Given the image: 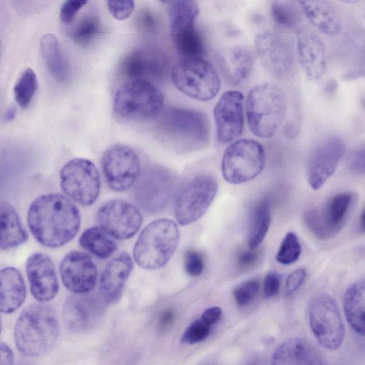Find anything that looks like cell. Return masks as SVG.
Segmentation results:
<instances>
[{
  "label": "cell",
  "mask_w": 365,
  "mask_h": 365,
  "mask_svg": "<svg viewBox=\"0 0 365 365\" xmlns=\"http://www.w3.org/2000/svg\"><path fill=\"white\" fill-rule=\"evenodd\" d=\"M27 222L34 238L51 248L63 246L77 235L81 215L69 198L58 193L36 197L30 205Z\"/></svg>",
  "instance_id": "6da1fadb"
},
{
  "label": "cell",
  "mask_w": 365,
  "mask_h": 365,
  "mask_svg": "<svg viewBox=\"0 0 365 365\" xmlns=\"http://www.w3.org/2000/svg\"><path fill=\"white\" fill-rule=\"evenodd\" d=\"M60 327L54 309L39 302L20 314L14 329L16 346L24 355L36 357L48 353L56 344Z\"/></svg>",
  "instance_id": "7a4b0ae2"
},
{
  "label": "cell",
  "mask_w": 365,
  "mask_h": 365,
  "mask_svg": "<svg viewBox=\"0 0 365 365\" xmlns=\"http://www.w3.org/2000/svg\"><path fill=\"white\" fill-rule=\"evenodd\" d=\"M157 125L163 138L180 152L196 150L209 143L210 121L201 111L170 107L159 115Z\"/></svg>",
  "instance_id": "3957f363"
},
{
  "label": "cell",
  "mask_w": 365,
  "mask_h": 365,
  "mask_svg": "<svg viewBox=\"0 0 365 365\" xmlns=\"http://www.w3.org/2000/svg\"><path fill=\"white\" fill-rule=\"evenodd\" d=\"M287 110L286 96L276 84L264 82L252 87L245 101L249 128L257 137L268 138L279 130Z\"/></svg>",
  "instance_id": "277c9868"
},
{
  "label": "cell",
  "mask_w": 365,
  "mask_h": 365,
  "mask_svg": "<svg viewBox=\"0 0 365 365\" xmlns=\"http://www.w3.org/2000/svg\"><path fill=\"white\" fill-rule=\"evenodd\" d=\"M178 240L179 230L175 222L169 219L155 220L139 235L133 247V258L143 269H158L171 258Z\"/></svg>",
  "instance_id": "5b68a950"
},
{
  "label": "cell",
  "mask_w": 365,
  "mask_h": 365,
  "mask_svg": "<svg viewBox=\"0 0 365 365\" xmlns=\"http://www.w3.org/2000/svg\"><path fill=\"white\" fill-rule=\"evenodd\" d=\"M163 105V94L152 82L130 80L116 91L113 111L120 120L141 121L159 116Z\"/></svg>",
  "instance_id": "8992f818"
},
{
  "label": "cell",
  "mask_w": 365,
  "mask_h": 365,
  "mask_svg": "<svg viewBox=\"0 0 365 365\" xmlns=\"http://www.w3.org/2000/svg\"><path fill=\"white\" fill-rule=\"evenodd\" d=\"M171 81L185 96L200 101L214 98L220 89L216 69L203 58H182L171 68Z\"/></svg>",
  "instance_id": "52a82bcc"
},
{
  "label": "cell",
  "mask_w": 365,
  "mask_h": 365,
  "mask_svg": "<svg viewBox=\"0 0 365 365\" xmlns=\"http://www.w3.org/2000/svg\"><path fill=\"white\" fill-rule=\"evenodd\" d=\"M356 202L355 193L336 194L324 202L307 210L304 221L308 229L320 240L336 236L346 224Z\"/></svg>",
  "instance_id": "ba28073f"
},
{
  "label": "cell",
  "mask_w": 365,
  "mask_h": 365,
  "mask_svg": "<svg viewBox=\"0 0 365 365\" xmlns=\"http://www.w3.org/2000/svg\"><path fill=\"white\" fill-rule=\"evenodd\" d=\"M264 164V149L258 141L238 139L233 141L223 153L222 173L229 183L240 184L257 177Z\"/></svg>",
  "instance_id": "9c48e42d"
},
{
  "label": "cell",
  "mask_w": 365,
  "mask_h": 365,
  "mask_svg": "<svg viewBox=\"0 0 365 365\" xmlns=\"http://www.w3.org/2000/svg\"><path fill=\"white\" fill-rule=\"evenodd\" d=\"M311 330L319 344L325 349H339L344 341L345 328L335 299L328 294L315 297L308 310Z\"/></svg>",
  "instance_id": "30bf717a"
},
{
  "label": "cell",
  "mask_w": 365,
  "mask_h": 365,
  "mask_svg": "<svg viewBox=\"0 0 365 365\" xmlns=\"http://www.w3.org/2000/svg\"><path fill=\"white\" fill-rule=\"evenodd\" d=\"M176 187L173 174L168 169L153 165L140 173L134 183L135 200L145 211L155 213L171 200Z\"/></svg>",
  "instance_id": "8fae6325"
},
{
  "label": "cell",
  "mask_w": 365,
  "mask_h": 365,
  "mask_svg": "<svg viewBox=\"0 0 365 365\" xmlns=\"http://www.w3.org/2000/svg\"><path fill=\"white\" fill-rule=\"evenodd\" d=\"M60 180L64 194L81 205H92L98 197L100 175L88 159L78 158L67 162L61 170Z\"/></svg>",
  "instance_id": "7c38bea8"
},
{
  "label": "cell",
  "mask_w": 365,
  "mask_h": 365,
  "mask_svg": "<svg viewBox=\"0 0 365 365\" xmlns=\"http://www.w3.org/2000/svg\"><path fill=\"white\" fill-rule=\"evenodd\" d=\"M256 54L263 68L277 78H286L295 67L296 52L292 41L277 32H262L255 38Z\"/></svg>",
  "instance_id": "4fadbf2b"
},
{
  "label": "cell",
  "mask_w": 365,
  "mask_h": 365,
  "mask_svg": "<svg viewBox=\"0 0 365 365\" xmlns=\"http://www.w3.org/2000/svg\"><path fill=\"white\" fill-rule=\"evenodd\" d=\"M218 189L217 180L209 175H199L191 179L178 193L175 215L181 225L199 220L207 211Z\"/></svg>",
  "instance_id": "5bb4252c"
},
{
  "label": "cell",
  "mask_w": 365,
  "mask_h": 365,
  "mask_svg": "<svg viewBox=\"0 0 365 365\" xmlns=\"http://www.w3.org/2000/svg\"><path fill=\"white\" fill-rule=\"evenodd\" d=\"M102 168L109 187L115 192L128 190L140 173L138 155L123 145H113L105 152Z\"/></svg>",
  "instance_id": "9a60e30c"
},
{
  "label": "cell",
  "mask_w": 365,
  "mask_h": 365,
  "mask_svg": "<svg viewBox=\"0 0 365 365\" xmlns=\"http://www.w3.org/2000/svg\"><path fill=\"white\" fill-rule=\"evenodd\" d=\"M100 227L111 237L126 240L134 236L142 224V215L133 204L119 199L102 205L96 215Z\"/></svg>",
  "instance_id": "2e32d148"
},
{
  "label": "cell",
  "mask_w": 365,
  "mask_h": 365,
  "mask_svg": "<svg viewBox=\"0 0 365 365\" xmlns=\"http://www.w3.org/2000/svg\"><path fill=\"white\" fill-rule=\"evenodd\" d=\"M170 62L161 48L148 46L128 53L120 64V71L130 80L160 79L168 73Z\"/></svg>",
  "instance_id": "e0dca14e"
},
{
  "label": "cell",
  "mask_w": 365,
  "mask_h": 365,
  "mask_svg": "<svg viewBox=\"0 0 365 365\" xmlns=\"http://www.w3.org/2000/svg\"><path fill=\"white\" fill-rule=\"evenodd\" d=\"M107 304L100 294L88 292L69 296L63 308L66 327L78 333L92 330L101 320Z\"/></svg>",
  "instance_id": "ac0fdd59"
},
{
  "label": "cell",
  "mask_w": 365,
  "mask_h": 365,
  "mask_svg": "<svg viewBox=\"0 0 365 365\" xmlns=\"http://www.w3.org/2000/svg\"><path fill=\"white\" fill-rule=\"evenodd\" d=\"M244 96L235 90L223 93L213 109L217 140L229 143L239 137L244 128Z\"/></svg>",
  "instance_id": "d6986e66"
},
{
  "label": "cell",
  "mask_w": 365,
  "mask_h": 365,
  "mask_svg": "<svg viewBox=\"0 0 365 365\" xmlns=\"http://www.w3.org/2000/svg\"><path fill=\"white\" fill-rule=\"evenodd\" d=\"M345 152L344 142L337 137L319 144L309 155L307 180L313 190H318L334 173Z\"/></svg>",
  "instance_id": "ffe728a7"
},
{
  "label": "cell",
  "mask_w": 365,
  "mask_h": 365,
  "mask_svg": "<svg viewBox=\"0 0 365 365\" xmlns=\"http://www.w3.org/2000/svg\"><path fill=\"white\" fill-rule=\"evenodd\" d=\"M59 271L65 287L73 294L88 293L97 281V268L89 255L71 251L62 259Z\"/></svg>",
  "instance_id": "44dd1931"
},
{
  "label": "cell",
  "mask_w": 365,
  "mask_h": 365,
  "mask_svg": "<svg viewBox=\"0 0 365 365\" xmlns=\"http://www.w3.org/2000/svg\"><path fill=\"white\" fill-rule=\"evenodd\" d=\"M26 269L33 297L43 303L52 300L59 289L52 259L43 253H34L27 259Z\"/></svg>",
  "instance_id": "7402d4cb"
},
{
  "label": "cell",
  "mask_w": 365,
  "mask_h": 365,
  "mask_svg": "<svg viewBox=\"0 0 365 365\" xmlns=\"http://www.w3.org/2000/svg\"><path fill=\"white\" fill-rule=\"evenodd\" d=\"M296 55L301 68L309 79L317 81L323 76L327 65V48L319 35L309 31H298Z\"/></svg>",
  "instance_id": "603a6c76"
},
{
  "label": "cell",
  "mask_w": 365,
  "mask_h": 365,
  "mask_svg": "<svg viewBox=\"0 0 365 365\" xmlns=\"http://www.w3.org/2000/svg\"><path fill=\"white\" fill-rule=\"evenodd\" d=\"M133 262L128 252H122L104 267L99 280V292L107 303L118 300L132 272Z\"/></svg>",
  "instance_id": "cb8c5ba5"
},
{
  "label": "cell",
  "mask_w": 365,
  "mask_h": 365,
  "mask_svg": "<svg viewBox=\"0 0 365 365\" xmlns=\"http://www.w3.org/2000/svg\"><path fill=\"white\" fill-rule=\"evenodd\" d=\"M253 63L252 51L241 46L225 50L217 56V65L222 76L232 86L240 85L248 78Z\"/></svg>",
  "instance_id": "d4e9b609"
},
{
  "label": "cell",
  "mask_w": 365,
  "mask_h": 365,
  "mask_svg": "<svg viewBox=\"0 0 365 365\" xmlns=\"http://www.w3.org/2000/svg\"><path fill=\"white\" fill-rule=\"evenodd\" d=\"M272 365H321L317 353L304 339L293 337L275 350Z\"/></svg>",
  "instance_id": "484cf974"
},
{
  "label": "cell",
  "mask_w": 365,
  "mask_h": 365,
  "mask_svg": "<svg viewBox=\"0 0 365 365\" xmlns=\"http://www.w3.org/2000/svg\"><path fill=\"white\" fill-rule=\"evenodd\" d=\"M0 310L10 314L16 311L24 303L26 289L20 272L14 267H8L0 271Z\"/></svg>",
  "instance_id": "4316f807"
},
{
  "label": "cell",
  "mask_w": 365,
  "mask_h": 365,
  "mask_svg": "<svg viewBox=\"0 0 365 365\" xmlns=\"http://www.w3.org/2000/svg\"><path fill=\"white\" fill-rule=\"evenodd\" d=\"M299 4L309 21L324 34L334 36L341 31V16L330 3L324 1H301Z\"/></svg>",
  "instance_id": "83f0119b"
},
{
  "label": "cell",
  "mask_w": 365,
  "mask_h": 365,
  "mask_svg": "<svg viewBox=\"0 0 365 365\" xmlns=\"http://www.w3.org/2000/svg\"><path fill=\"white\" fill-rule=\"evenodd\" d=\"M343 307L351 328L356 334L365 336V279L349 287L344 296Z\"/></svg>",
  "instance_id": "f1b7e54d"
},
{
  "label": "cell",
  "mask_w": 365,
  "mask_h": 365,
  "mask_svg": "<svg viewBox=\"0 0 365 365\" xmlns=\"http://www.w3.org/2000/svg\"><path fill=\"white\" fill-rule=\"evenodd\" d=\"M1 250H8L26 241L28 235L23 227L15 209L7 202L0 206Z\"/></svg>",
  "instance_id": "f546056e"
},
{
  "label": "cell",
  "mask_w": 365,
  "mask_h": 365,
  "mask_svg": "<svg viewBox=\"0 0 365 365\" xmlns=\"http://www.w3.org/2000/svg\"><path fill=\"white\" fill-rule=\"evenodd\" d=\"M41 53L47 70L58 81L65 82L69 76V67L63 57L59 42L52 34H44L40 41Z\"/></svg>",
  "instance_id": "4dcf8cb0"
},
{
  "label": "cell",
  "mask_w": 365,
  "mask_h": 365,
  "mask_svg": "<svg viewBox=\"0 0 365 365\" xmlns=\"http://www.w3.org/2000/svg\"><path fill=\"white\" fill-rule=\"evenodd\" d=\"M167 11L171 35L195 27L200 14L197 2L192 0L168 1Z\"/></svg>",
  "instance_id": "1f68e13d"
},
{
  "label": "cell",
  "mask_w": 365,
  "mask_h": 365,
  "mask_svg": "<svg viewBox=\"0 0 365 365\" xmlns=\"http://www.w3.org/2000/svg\"><path fill=\"white\" fill-rule=\"evenodd\" d=\"M271 223L270 202L267 197L259 200L252 207L250 216L247 245L256 249L264 240Z\"/></svg>",
  "instance_id": "d6a6232c"
},
{
  "label": "cell",
  "mask_w": 365,
  "mask_h": 365,
  "mask_svg": "<svg viewBox=\"0 0 365 365\" xmlns=\"http://www.w3.org/2000/svg\"><path fill=\"white\" fill-rule=\"evenodd\" d=\"M100 227L86 230L79 238L80 245L100 259L108 258L117 249V243Z\"/></svg>",
  "instance_id": "836d02e7"
},
{
  "label": "cell",
  "mask_w": 365,
  "mask_h": 365,
  "mask_svg": "<svg viewBox=\"0 0 365 365\" xmlns=\"http://www.w3.org/2000/svg\"><path fill=\"white\" fill-rule=\"evenodd\" d=\"M102 32L99 16L88 13L81 17L71 28L69 36L72 41L81 46H88L96 41Z\"/></svg>",
  "instance_id": "e575fe53"
},
{
  "label": "cell",
  "mask_w": 365,
  "mask_h": 365,
  "mask_svg": "<svg viewBox=\"0 0 365 365\" xmlns=\"http://www.w3.org/2000/svg\"><path fill=\"white\" fill-rule=\"evenodd\" d=\"M171 38L176 50L183 58L204 56L205 53L204 41L196 27L173 34Z\"/></svg>",
  "instance_id": "d590c367"
},
{
  "label": "cell",
  "mask_w": 365,
  "mask_h": 365,
  "mask_svg": "<svg viewBox=\"0 0 365 365\" xmlns=\"http://www.w3.org/2000/svg\"><path fill=\"white\" fill-rule=\"evenodd\" d=\"M270 14L273 21L284 29L299 31L302 23L300 13L294 2L275 1L272 2Z\"/></svg>",
  "instance_id": "8d00e7d4"
},
{
  "label": "cell",
  "mask_w": 365,
  "mask_h": 365,
  "mask_svg": "<svg viewBox=\"0 0 365 365\" xmlns=\"http://www.w3.org/2000/svg\"><path fill=\"white\" fill-rule=\"evenodd\" d=\"M37 88L36 73L30 68L25 69L14 86V98L19 106L26 108L33 99Z\"/></svg>",
  "instance_id": "74e56055"
},
{
  "label": "cell",
  "mask_w": 365,
  "mask_h": 365,
  "mask_svg": "<svg viewBox=\"0 0 365 365\" xmlns=\"http://www.w3.org/2000/svg\"><path fill=\"white\" fill-rule=\"evenodd\" d=\"M302 253V246L298 237L294 232H288L281 242L276 259L282 264L296 262Z\"/></svg>",
  "instance_id": "f35d334b"
},
{
  "label": "cell",
  "mask_w": 365,
  "mask_h": 365,
  "mask_svg": "<svg viewBox=\"0 0 365 365\" xmlns=\"http://www.w3.org/2000/svg\"><path fill=\"white\" fill-rule=\"evenodd\" d=\"M211 331V326L205 323L200 318L193 321L185 330L181 342L194 344L204 341Z\"/></svg>",
  "instance_id": "ab89813d"
},
{
  "label": "cell",
  "mask_w": 365,
  "mask_h": 365,
  "mask_svg": "<svg viewBox=\"0 0 365 365\" xmlns=\"http://www.w3.org/2000/svg\"><path fill=\"white\" fill-rule=\"evenodd\" d=\"M135 24L138 31L143 34L151 36L157 34L159 31V20L155 13L148 9L138 11Z\"/></svg>",
  "instance_id": "60d3db41"
},
{
  "label": "cell",
  "mask_w": 365,
  "mask_h": 365,
  "mask_svg": "<svg viewBox=\"0 0 365 365\" xmlns=\"http://www.w3.org/2000/svg\"><path fill=\"white\" fill-rule=\"evenodd\" d=\"M260 284L257 279L247 280L238 285L233 291V297L239 307L250 304L257 295Z\"/></svg>",
  "instance_id": "b9f144b4"
},
{
  "label": "cell",
  "mask_w": 365,
  "mask_h": 365,
  "mask_svg": "<svg viewBox=\"0 0 365 365\" xmlns=\"http://www.w3.org/2000/svg\"><path fill=\"white\" fill-rule=\"evenodd\" d=\"M261 257V252L256 249H242L236 256L235 263L237 269L247 271L258 264Z\"/></svg>",
  "instance_id": "7bdbcfd3"
},
{
  "label": "cell",
  "mask_w": 365,
  "mask_h": 365,
  "mask_svg": "<svg viewBox=\"0 0 365 365\" xmlns=\"http://www.w3.org/2000/svg\"><path fill=\"white\" fill-rule=\"evenodd\" d=\"M184 267L186 273L191 277L200 276L205 268V261L201 253L188 250L184 256Z\"/></svg>",
  "instance_id": "ee69618b"
},
{
  "label": "cell",
  "mask_w": 365,
  "mask_h": 365,
  "mask_svg": "<svg viewBox=\"0 0 365 365\" xmlns=\"http://www.w3.org/2000/svg\"><path fill=\"white\" fill-rule=\"evenodd\" d=\"M107 7L113 18L119 21L127 19L135 9L132 0L107 1Z\"/></svg>",
  "instance_id": "f6af8a7d"
},
{
  "label": "cell",
  "mask_w": 365,
  "mask_h": 365,
  "mask_svg": "<svg viewBox=\"0 0 365 365\" xmlns=\"http://www.w3.org/2000/svg\"><path fill=\"white\" fill-rule=\"evenodd\" d=\"M86 0H68L63 3L60 9L62 22L69 24L76 18L78 11L87 4Z\"/></svg>",
  "instance_id": "bcb514c9"
},
{
  "label": "cell",
  "mask_w": 365,
  "mask_h": 365,
  "mask_svg": "<svg viewBox=\"0 0 365 365\" xmlns=\"http://www.w3.org/2000/svg\"><path fill=\"white\" fill-rule=\"evenodd\" d=\"M282 276L275 272H268L264 280L263 292L265 298L276 296L280 289Z\"/></svg>",
  "instance_id": "7dc6e473"
},
{
  "label": "cell",
  "mask_w": 365,
  "mask_h": 365,
  "mask_svg": "<svg viewBox=\"0 0 365 365\" xmlns=\"http://www.w3.org/2000/svg\"><path fill=\"white\" fill-rule=\"evenodd\" d=\"M349 167L354 173L365 175V145L351 153Z\"/></svg>",
  "instance_id": "c3c4849f"
},
{
  "label": "cell",
  "mask_w": 365,
  "mask_h": 365,
  "mask_svg": "<svg viewBox=\"0 0 365 365\" xmlns=\"http://www.w3.org/2000/svg\"><path fill=\"white\" fill-rule=\"evenodd\" d=\"M306 276L307 272L304 268L297 269L289 274L285 284L287 294L290 295L295 292L304 282Z\"/></svg>",
  "instance_id": "681fc988"
},
{
  "label": "cell",
  "mask_w": 365,
  "mask_h": 365,
  "mask_svg": "<svg viewBox=\"0 0 365 365\" xmlns=\"http://www.w3.org/2000/svg\"><path fill=\"white\" fill-rule=\"evenodd\" d=\"M222 316V309L219 307H211L206 309L202 314L200 319L207 324L212 326L218 322Z\"/></svg>",
  "instance_id": "f907efd6"
},
{
  "label": "cell",
  "mask_w": 365,
  "mask_h": 365,
  "mask_svg": "<svg viewBox=\"0 0 365 365\" xmlns=\"http://www.w3.org/2000/svg\"><path fill=\"white\" fill-rule=\"evenodd\" d=\"M1 365H13L14 354L12 350L4 343H1Z\"/></svg>",
  "instance_id": "816d5d0a"
},
{
  "label": "cell",
  "mask_w": 365,
  "mask_h": 365,
  "mask_svg": "<svg viewBox=\"0 0 365 365\" xmlns=\"http://www.w3.org/2000/svg\"><path fill=\"white\" fill-rule=\"evenodd\" d=\"M174 314L171 310H165L159 316L158 327L161 329L168 328L173 322Z\"/></svg>",
  "instance_id": "f5cc1de1"
},
{
  "label": "cell",
  "mask_w": 365,
  "mask_h": 365,
  "mask_svg": "<svg viewBox=\"0 0 365 365\" xmlns=\"http://www.w3.org/2000/svg\"><path fill=\"white\" fill-rule=\"evenodd\" d=\"M16 116V109L14 107L9 108L4 114V120L6 122L11 121Z\"/></svg>",
  "instance_id": "db71d44e"
},
{
  "label": "cell",
  "mask_w": 365,
  "mask_h": 365,
  "mask_svg": "<svg viewBox=\"0 0 365 365\" xmlns=\"http://www.w3.org/2000/svg\"><path fill=\"white\" fill-rule=\"evenodd\" d=\"M359 230L361 233H365V207L364 208L360 216Z\"/></svg>",
  "instance_id": "11a10c76"
},
{
  "label": "cell",
  "mask_w": 365,
  "mask_h": 365,
  "mask_svg": "<svg viewBox=\"0 0 365 365\" xmlns=\"http://www.w3.org/2000/svg\"><path fill=\"white\" fill-rule=\"evenodd\" d=\"M364 21H365V9H364Z\"/></svg>",
  "instance_id": "9f6ffc18"
}]
</instances>
